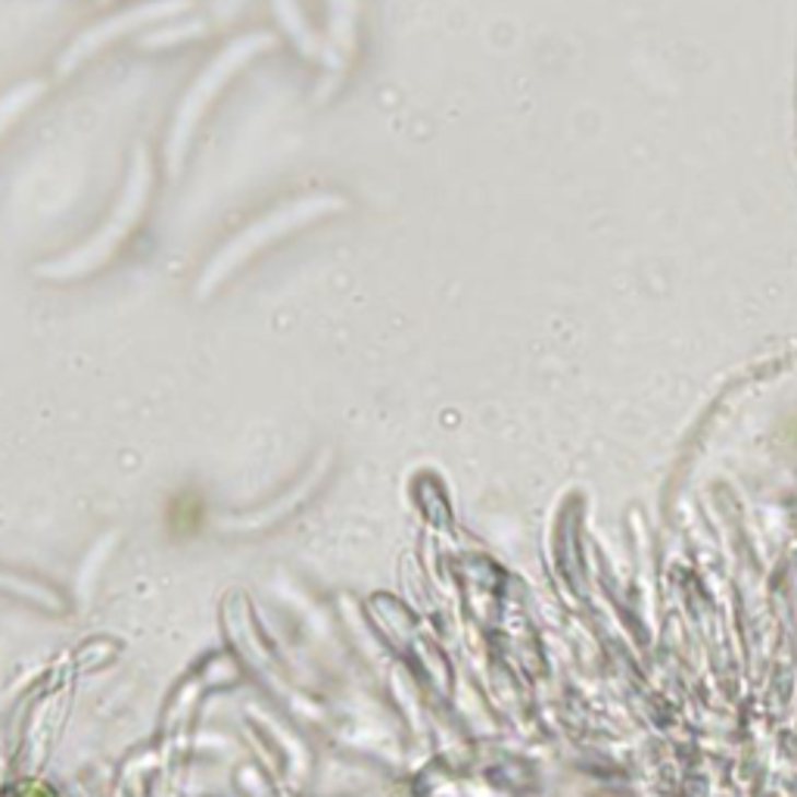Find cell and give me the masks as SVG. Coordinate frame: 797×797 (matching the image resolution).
Returning a JSON list of instances; mask_svg holds the SVG:
<instances>
[{
    "mask_svg": "<svg viewBox=\"0 0 797 797\" xmlns=\"http://www.w3.org/2000/svg\"><path fill=\"white\" fill-rule=\"evenodd\" d=\"M271 3H274V16H278L281 25H284L290 42L300 47V54H303L306 60L325 62V57H328V44L312 32V25H308L306 16H303L300 0H271Z\"/></svg>",
    "mask_w": 797,
    "mask_h": 797,
    "instance_id": "8992f818",
    "label": "cell"
},
{
    "mask_svg": "<svg viewBox=\"0 0 797 797\" xmlns=\"http://www.w3.org/2000/svg\"><path fill=\"white\" fill-rule=\"evenodd\" d=\"M274 44L278 42H274L271 32H246V35H241V38H234V42L227 44L225 50H222V54H219V57L209 62L203 72L197 75V82L187 87L185 101L178 106L175 122H172L168 138H165V168H168L172 178L181 175L187 150H190V141H194V131H197V125H200V119L206 116V109L212 106V101L222 94V87H225V84L231 82V79H234V75H237L256 54H266V50H271Z\"/></svg>",
    "mask_w": 797,
    "mask_h": 797,
    "instance_id": "3957f363",
    "label": "cell"
},
{
    "mask_svg": "<svg viewBox=\"0 0 797 797\" xmlns=\"http://www.w3.org/2000/svg\"><path fill=\"white\" fill-rule=\"evenodd\" d=\"M150 190H153V160H150L146 143H138L134 153H131V168H128V178H125L122 194H119V203L113 206V212L101 225V231L91 234L75 249H69L60 259L35 266V274L44 281H75V278H87L97 268L106 266L113 259V253L122 246L125 237L143 219Z\"/></svg>",
    "mask_w": 797,
    "mask_h": 797,
    "instance_id": "6da1fadb",
    "label": "cell"
},
{
    "mask_svg": "<svg viewBox=\"0 0 797 797\" xmlns=\"http://www.w3.org/2000/svg\"><path fill=\"white\" fill-rule=\"evenodd\" d=\"M42 94H44V82H38V79H28V82L10 87V91L0 97V138L7 134V128L16 122L22 113H25L32 103L38 101Z\"/></svg>",
    "mask_w": 797,
    "mask_h": 797,
    "instance_id": "ba28073f",
    "label": "cell"
},
{
    "mask_svg": "<svg viewBox=\"0 0 797 797\" xmlns=\"http://www.w3.org/2000/svg\"><path fill=\"white\" fill-rule=\"evenodd\" d=\"M347 209V200L337 197V194H306V197H296L290 203L278 206L274 212L262 215L259 222L246 225L241 234H234L209 262H206L203 274L197 281V300H206L215 286H222L237 271L241 266H246L256 253H262L266 246L278 244L284 234L290 231H300V227L312 225L325 215H333V212H343Z\"/></svg>",
    "mask_w": 797,
    "mask_h": 797,
    "instance_id": "7a4b0ae2",
    "label": "cell"
},
{
    "mask_svg": "<svg viewBox=\"0 0 797 797\" xmlns=\"http://www.w3.org/2000/svg\"><path fill=\"white\" fill-rule=\"evenodd\" d=\"M355 42H359V0H328V57H325V69L328 79L315 91L318 101H325L333 84L340 82V75L347 72V62L355 54Z\"/></svg>",
    "mask_w": 797,
    "mask_h": 797,
    "instance_id": "5b68a950",
    "label": "cell"
},
{
    "mask_svg": "<svg viewBox=\"0 0 797 797\" xmlns=\"http://www.w3.org/2000/svg\"><path fill=\"white\" fill-rule=\"evenodd\" d=\"M206 35V22L200 20H190V22H172V25H160V28H153V32H146L138 38L143 50H168V47H175V44H185V42H194V38H200Z\"/></svg>",
    "mask_w": 797,
    "mask_h": 797,
    "instance_id": "52a82bcc",
    "label": "cell"
},
{
    "mask_svg": "<svg viewBox=\"0 0 797 797\" xmlns=\"http://www.w3.org/2000/svg\"><path fill=\"white\" fill-rule=\"evenodd\" d=\"M101 3H109V0H101Z\"/></svg>",
    "mask_w": 797,
    "mask_h": 797,
    "instance_id": "9c48e42d",
    "label": "cell"
},
{
    "mask_svg": "<svg viewBox=\"0 0 797 797\" xmlns=\"http://www.w3.org/2000/svg\"><path fill=\"white\" fill-rule=\"evenodd\" d=\"M187 10H190V0H141L131 10H122V13L109 16V20L87 25L82 35L60 54L57 75H72L87 57H94L106 44L122 38L128 32H138L143 25H160V22L175 20V16H185Z\"/></svg>",
    "mask_w": 797,
    "mask_h": 797,
    "instance_id": "277c9868",
    "label": "cell"
}]
</instances>
